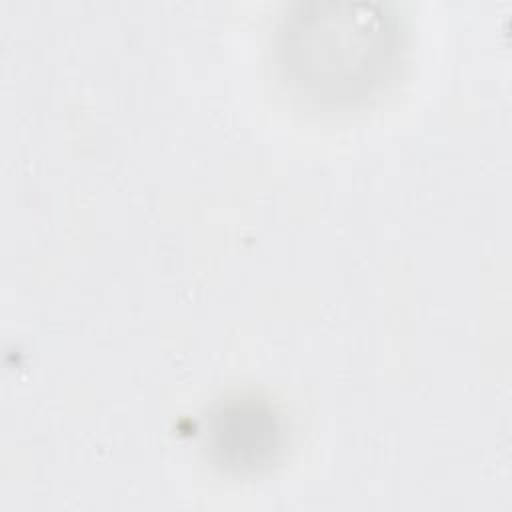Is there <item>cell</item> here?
Here are the masks:
<instances>
[{
    "instance_id": "6da1fadb",
    "label": "cell",
    "mask_w": 512,
    "mask_h": 512,
    "mask_svg": "<svg viewBox=\"0 0 512 512\" xmlns=\"http://www.w3.org/2000/svg\"><path fill=\"white\" fill-rule=\"evenodd\" d=\"M406 44L402 18L380 0H296L274 30L282 86L312 110H348L396 76Z\"/></svg>"
},
{
    "instance_id": "7a4b0ae2",
    "label": "cell",
    "mask_w": 512,
    "mask_h": 512,
    "mask_svg": "<svg viewBox=\"0 0 512 512\" xmlns=\"http://www.w3.org/2000/svg\"><path fill=\"white\" fill-rule=\"evenodd\" d=\"M204 448L210 462L232 476H252L274 466L284 450L286 426L276 406L240 392L218 400L204 420Z\"/></svg>"
}]
</instances>
